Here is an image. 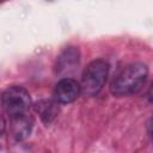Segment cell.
Masks as SVG:
<instances>
[{"label":"cell","instance_id":"cell-4","mask_svg":"<svg viewBox=\"0 0 153 153\" xmlns=\"http://www.w3.org/2000/svg\"><path fill=\"white\" fill-rule=\"evenodd\" d=\"M80 65V50L78 47H66L56 57L54 72L62 78L71 76Z\"/></svg>","mask_w":153,"mask_h":153},{"label":"cell","instance_id":"cell-8","mask_svg":"<svg viewBox=\"0 0 153 153\" xmlns=\"http://www.w3.org/2000/svg\"><path fill=\"white\" fill-rule=\"evenodd\" d=\"M5 130H6V121L2 117V115H0V136L5 133Z\"/></svg>","mask_w":153,"mask_h":153},{"label":"cell","instance_id":"cell-6","mask_svg":"<svg viewBox=\"0 0 153 153\" xmlns=\"http://www.w3.org/2000/svg\"><path fill=\"white\" fill-rule=\"evenodd\" d=\"M8 118H10L11 133L16 141H23L31 135L33 124H35V120L30 111L19 114V115H14Z\"/></svg>","mask_w":153,"mask_h":153},{"label":"cell","instance_id":"cell-3","mask_svg":"<svg viewBox=\"0 0 153 153\" xmlns=\"http://www.w3.org/2000/svg\"><path fill=\"white\" fill-rule=\"evenodd\" d=\"M0 104L8 117L29 112L32 106V99L29 91L19 85L6 87L0 94Z\"/></svg>","mask_w":153,"mask_h":153},{"label":"cell","instance_id":"cell-1","mask_svg":"<svg viewBox=\"0 0 153 153\" xmlns=\"http://www.w3.org/2000/svg\"><path fill=\"white\" fill-rule=\"evenodd\" d=\"M148 66L143 62H134L126 66L112 80L111 93L117 97H124L139 92L148 78Z\"/></svg>","mask_w":153,"mask_h":153},{"label":"cell","instance_id":"cell-2","mask_svg":"<svg viewBox=\"0 0 153 153\" xmlns=\"http://www.w3.org/2000/svg\"><path fill=\"white\" fill-rule=\"evenodd\" d=\"M109 74V63L103 59L91 61L82 72L80 88L86 96H96L105 85Z\"/></svg>","mask_w":153,"mask_h":153},{"label":"cell","instance_id":"cell-7","mask_svg":"<svg viewBox=\"0 0 153 153\" xmlns=\"http://www.w3.org/2000/svg\"><path fill=\"white\" fill-rule=\"evenodd\" d=\"M32 106H33L35 111L38 114L41 121L45 126L54 122V120L60 114V106L55 99L54 100L53 99H39Z\"/></svg>","mask_w":153,"mask_h":153},{"label":"cell","instance_id":"cell-9","mask_svg":"<svg viewBox=\"0 0 153 153\" xmlns=\"http://www.w3.org/2000/svg\"><path fill=\"white\" fill-rule=\"evenodd\" d=\"M6 1H8V0H0V4H2V2H6Z\"/></svg>","mask_w":153,"mask_h":153},{"label":"cell","instance_id":"cell-5","mask_svg":"<svg viewBox=\"0 0 153 153\" xmlns=\"http://www.w3.org/2000/svg\"><path fill=\"white\" fill-rule=\"evenodd\" d=\"M81 93L80 84L69 78H61L54 88V99L59 104H69L78 99V97Z\"/></svg>","mask_w":153,"mask_h":153}]
</instances>
